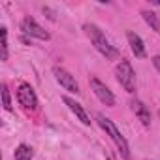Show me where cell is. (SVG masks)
I'll return each instance as SVG.
<instances>
[{
  "label": "cell",
  "instance_id": "5",
  "mask_svg": "<svg viewBox=\"0 0 160 160\" xmlns=\"http://www.w3.org/2000/svg\"><path fill=\"white\" fill-rule=\"evenodd\" d=\"M53 75H55V79H57V83L64 89V91H68V92H79V83L75 81V77L70 73V72H66L64 68H60V66H55L53 68Z\"/></svg>",
  "mask_w": 160,
  "mask_h": 160
},
{
  "label": "cell",
  "instance_id": "7",
  "mask_svg": "<svg viewBox=\"0 0 160 160\" xmlns=\"http://www.w3.org/2000/svg\"><path fill=\"white\" fill-rule=\"evenodd\" d=\"M21 30H23L27 36H30V38H38V40H42V42H47V40L51 38V34H49L47 30H43V28L36 23V19H32V17H25V19H23V23H21Z\"/></svg>",
  "mask_w": 160,
  "mask_h": 160
},
{
  "label": "cell",
  "instance_id": "3",
  "mask_svg": "<svg viewBox=\"0 0 160 160\" xmlns=\"http://www.w3.org/2000/svg\"><path fill=\"white\" fill-rule=\"evenodd\" d=\"M117 81L121 83V87L126 91V92H136V72L132 68V64L124 58H121V62L117 64Z\"/></svg>",
  "mask_w": 160,
  "mask_h": 160
},
{
  "label": "cell",
  "instance_id": "16",
  "mask_svg": "<svg viewBox=\"0 0 160 160\" xmlns=\"http://www.w3.org/2000/svg\"><path fill=\"white\" fill-rule=\"evenodd\" d=\"M152 4L154 6H160V0H152Z\"/></svg>",
  "mask_w": 160,
  "mask_h": 160
},
{
  "label": "cell",
  "instance_id": "14",
  "mask_svg": "<svg viewBox=\"0 0 160 160\" xmlns=\"http://www.w3.org/2000/svg\"><path fill=\"white\" fill-rule=\"evenodd\" d=\"M2 106L6 111H12L13 106H12V96H10V91H8V85H2Z\"/></svg>",
  "mask_w": 160,
  "mask_h": 160
},
{
  "label": "cell",
  "instance_id": "10",
  "mask_svg": "<svg viewBox=\"0 0 160 160\" xmlns=\"http://www.w3.org/2000/svg\"><path fill=\"white\" fill-rule=\"evenodd\" d=\"M132 111L138 115V119L141 121L143 126H151V111L141 100H132Z\"/></svg>",
  "mask_w": 160,
  "mask_h": 160
},
{
  "label": "cell",
  "instance_id": "2",
  "mask_svg": "<svg viewBox=\"0 0 160 160\" xmlns=\"http://www.w3.org/2000/svg\"><path fill=\"white\" fill-rule=\"evenodd\" d=\"M96 119H98V124L106 130V134L111 138V141H113V143H115V147L119 149V154H121L124 160H130V158H132V154H130V145H128L126 138L119 132V128L113 124V121H111V119H108V117H104L102 113H100Z\"/></svg>",
  "mask_w": 160,
  "mask_h": 160
},
{
  "label": "cell",
  "instance_id": "1",
  "mask_svg": "<svg viewBox=\"0 0 160 160\" xmlns=\"http://www.w3.org/2000/svg\"><path fill=\"white\" fill-rule=\"evenodd\" d=\"M83 30H85V34L89 36V40H91V43L94 45V49H96L102 57H106V58H109V60H113V58L119 57V51L115 49V45H111V42L106 38V34H104L96 25L85 23V25H83Z\"/></svg>",
  "mask_w": 160,
  "mask_h": 160
},
{
  "label": "cell",
  "instance_id": "8",
  "mask_svg": "<svg viewBox=\"0 0 160 160\" xmlns=\"http://www.w3.org/2000/svg\"><path fill=\"white\" fill-rule=\"evenodd\" d=\"M126 38H128L130 49H132V53L136 55V58H145V57H147V49H145V43H143V40L139 38V34H136L134 30H128V32H126Z\"/></svg>",
  "mask_w": 160,
  "mask_h": 160
},
{
  "label": "cell",
  "instance_id": "13",
  "mask_svg": "<svg viewBox=\"0 0 160 160\" xmlns=\"http://www.w3.org/2000/svg\"><path fill=\"white\" fill-rule=\"evenodd\" d=\"M0 36H2V45H0L2 53H0V58L8 60V30H6V27L0 28Z\"/></svg>",
  "mask_w": 160,
  "mask_h": 160
},
{
  "label": "cell",
  "instance_id": "15",
  "mask_svg": "<svg viewBox=\"0 0 160 160\" xmlns=\"http://www.w3.org/2000/svg\"><path fill=\"white\" fill-rule=\"evenodd\" d=\"M151 60H152V64H154V68H156V70L160 72V55H154V57H152Z\"/></svg>",
  "mask_w": 160,
  "mask_h": 160
},
{
  "label": "cell",
  "instance_id": "9",
  "mask_svg": "<svg viewBox=\"0 0 160 160\" xmlns=\"http://www.w3.org/2000/svg\"><path fill=\"white\" fill-rule=\"evenodd\" d=\"M62 102L70 108V111H72L79 121H81L85 126H89V124H91V117H89V115H87V111L81 108V104H77V102H75V100H72L70 96H62Z\"/></svg>",
  "mask_w": 160,
  "mask_h": 160
},
{
  "label": "cell",
  "instance_id": "12",
  "mask_svg": "<svg viewBox=\"0 0 160 160\" xmlns=\"http://www.w3.org/2000/svg\"><path fill=\"white\" fill-rule=\"evenodd\" d=\"M32 156H34L32 147H28V145H25V143H21V145L15 149V152H13V160H32Z\"/></svg>",
  "mask_w": 160,
  "mask_h": 160
},
{
  "label": "cell",
  "instance_id": "6",
  "mask_svg": "<svg viewBox=\"0 0 160 160\" xmlns=\"http://www.w3.org/2000/svg\"><path fill=\"white\" fill-rule=\"evenodd\" d=\"M17 100H19V104H21L25 109L34 111V109L38 108V96H36L34 89H32L28 83H21V85H19V89H17Z\"/></svg>",
  "mask_w": 160,
  "mask_h": 160
},
{
  "label": "cell",
  "instance_id": "11",
  "mask_svg": "<svg viewBox=\"0 0 160 160\" xmlns=\"http://www.w3.org/2000/svg\"><path fill=\"white\" fill-rule=\"evenodd\" d=\"M141 17H143V21L154 30V32H158L160 34V17H158V13H154V12H149V10H143L141 12Z\"/></svg>",
  "mask_w": 160,
  "mask_h": 160
},
{
  "label": "cell",
  "instance_id": "4",
  "mask_svg": "<svg viewBox=\"0 0 160 160\" xmlns=\"http://www.w3.org/2000/svg\"><path fill=\"white\" fill-rule=\"evenodd\" d=\"M91 89H92L94 96H96L104 106H108V108H113V106H115V96H113V92L109 91V87H108L106 83L100 81L98 77H91Z\"/></svg>",
  "mask_w": 160,
  "mask_h": 160
}]
</instances>
